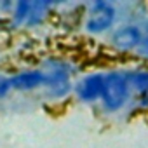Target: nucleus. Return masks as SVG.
Returning <instances> with one entry per match:
<instances>
[{
	"instance_id": "1",
	"label": "nucleus",
	"mask_w": 148,
	"mask_h": 148,
	"mask_svg": "<svg viewBox=\"0 0 148 148\" xmlns=\"http://www.w3.org/2000/svg\"><path fill=\"white\" fill-rule=\"evenodd\" d=\"M132 101V87L125 70L105 71V91L101 106L106 113H117Z\"/></svg>"
},
{
	"instance_id": "2",
	"label": "nucleus",
	"mask_w": 148,
	"mask_h": 148,
	"mask_svg": "<svg viewBox=\"0 0 148 148\" xmlns=\"http://www.w3.org/2000/svg\"><path fill=\"white\" fill-rule=\"evenodd\" d=\"M117 21V7L106 0H96L87 5L84 30L89 35H101L113 28Z\"/></svg>"
},
{
	"instance_id": "3",
	"label": "nucleus",
	"mask_w": 148,
	"mask_h": 148,
	"mask_svg": "<svg viewBox=\"0 0 148 148\" xmlns=\"http://www.w3.org/2000/svg\"><path fill=\"white\" fill-rule=\"evenodd\" d=\"M105 91V71H91L84 75L77 84H73V94L80 103L101 101Z\"/></svg>"
},
{
	"instance_id": "4",
	"label": "nucleus",
	"mask_w": 148,
	"mask_h": 148,
	"mask_svg": "<svg viewBox=\"0 0 148 148\" xmlns=\"http://www.w3.org/2000/svg\"><path fill=\"white\" fill-rule=\"evenodd\" d=\"M145 33L141 30L139 25H122L119 28H115L110 35V45L117 51V52H131V51H138L141 40H143Z\"/></svg>"
},
{
	"instance_id": "5",
	"label": "nucleus",
	"mask_w": 148,
	"mask_h": 148,
	"mask_svg": "<svg viewBox=\"0 0 148 148\" xmlns=\"http://www.w3.org/2000/svg\"><path fill=\"white\" fill-rule=\"evenodd\" d=\"M12 91H23V92H30L35 89L44 87V70L42 68H30V70H21L16 71L14 75L9 77Z\"/></svg>"
},
{
	"instance_id": "6",
	"label": "nucleus",
	"mask_w": 148,
	"mask_h": 148,
	"mask_svg": "<svg viewBox=\"0 0 148 148\" xmlns=\"http://www.w3.org/2000/svg\"><path fill=\"white\" fill-rule=\"evenodd\" d=\"M125 71L132 87V101L136 98L138 106L141 110H148V70L136 68V70H125Z\"/></svg>"
},
{
	"instance_id": "7",
	"label": "nucleus",
	"mask_w": 148,
	"mask_h": 148,
	"mask_svg": "<svg viewBox=\"0 0 148 148\" xmlns=\"http://www.w3.org/2000/svg\"><path fill=\"white\" fill-rule=\"evenodd\" d=\"M30 12H32V2H26V0L16 2L12 5V11H11V23L18 28L26 25L28 18H30Z\"/></svg>"
},
{
	"instance_id": "8",
	"label": "nucleus",
	"mask_w": 148,
	"mask_h": 148,
	"mask_svg": "<svg viewBox=\"0 0 148 148\" xmlns=\"http://www.w3.org/2000/svg\"><path fill=\"white\" fill-rule=\"evenodd\" d=\"M11 91H12V86H11L9 77H0V99L7 98Z\"/></svg>"
},
{
	"instance_id": "9",
	"label": "nucleus",
	"mask_w": 148,
	"mask_h": 148,
	"mask_svg": "<svg viewBox=\"0 0 148 148\" xmlns=\"http://www.w3.org/2000/svg\"><path fill=\"white\" fill-rule=\"evenodd\" d=\"M136 52H138L139 58L148 59V32L145 33V37H143V40H141V44H139V47H138Z\"/></svg>"
}]
</instances>
